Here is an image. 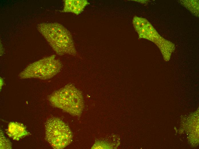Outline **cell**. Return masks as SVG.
Masks as SVG:
<instances>
[{
    "label": "cell",
    "mask_w": 199,
    "mask_h": 149,
    "mask_svg": "<svg viewBox=\"0 0 199 149\" xmlns=\"http://www.w3.org/2000/svg\"><path fill=\"white\" fill-rule=\"evenodd\" d=\"M48 99L54 107L74 116H80L84 107L81 92L71 84L54 92Z\"/></svg>",
    "instance_id": "obj_2"
},
{
    "label": "cell",
    "mask_w": 199,
    "mask_h": 149,
    "mask_svg": "<svg viewBox=\"0 0 199 149\" xmlns=\"http://www.w3.org/2000/svg\"><path fill=\"white\" fill-rule=\"evenodd\" d=\"M45 137L47 141L55 149H63L72 140V134L68 125L58 118L48 119L45 125Z\"/></svg>",
    "instance_id": "obj_4"
},
{
    "label": "cell",
    "mask_w": 199,
    "mask_h": 149,
    "mask_svg": "<svg viewBox=\"0 0 199 149\" xmlns=\"http://www.w3.org/2000/svg\"><path fill=\"white\" fill-rule=\"evenodd\" d=\"M62 67L55 55L44 57L28 65L19 74L21 79H50L57 74Z\"/></svg>",
    "instance_id": "obj_3"
},
{
    "label": "cell",
    "mask_w": 199,
    "mask_h": 149,
    "mask_svg": "<svg viewBox=\"0 0 199 149\" xmlns=\"http://www.w3.org/2000/svg\"><path fill=\"white\" fill-rule=\"evenodd\" d=\"M37 28L57 55L75 56L77 54L71 33L61 24L56 22L43 23L38 24Z\"/></svg>",
    "instance_id": "obj_1"
},
{
    "label": "cell",
    "mask_w": 199,
    "mask_h": 149,
    "mask_svg": "<svg viewBox=\"0 0 199 149\" xmlns=\"http://www.w3.org/2000/svg\"><path fill=\"white\" fill-rule=\"evenodd\" d=\"M133 24L140 38H144L151 41L157 46L164 40L146 19L137 16L134 17Z\"/></svg>",
    "instance_id": "obj_5"
},
{
    "label": "cell",
    "mask_w": 199,
    "mask_h": 149,
    "mask_svg": "<svg viewBox=\"0 0 199 149\" xmlns=\"http://www.w3.org/2000/svg\"><path fill=\"white\" fill-rule=\"evenodd\" d=\"M185 3H184V5L187 8L191 11L193 13H197L198 14V3L196 1H184ZM196 15L197 14H196Z\"/></svg>",
    "instance_id": "obj_8"
},
{
    "label": "cell",
    "mask_w": 199,
    "mask_h": 149,
    "mask_svg": "<svg viewBox=\"0 0 199 149\" xmlns=\"http://www.w3.org/2000/svg\"><path fill=\"white\" fill-rule=\"evenodd\" d=\"M63 12H71L77 15L80 14L89 3L86 0H64Z\"/></svg>",
    "instance_id": "obj_7"
},
{
    "label": "cell",
    "mask_w": 199,
    "mask_h": 149,
    "mask_svg": "<svg viewBox=\"0 0 199 149\" xmlns=\"http://www.w3.org/2000/svg\"><path fill=\"white\" fill-rule=\"evenodd\" d=\"M6 133L9 137L15 140H19L29 134L26 127L23 124L13 122L9 124Z\"/></svg>",
    "instance_id": "obj_6"
},
{
    "label": "cell",
    "mask_w": 199,
    "mask_h": 149,
    "mask_svg": "<svg viewBox=\"0 0 199 149\" xmlns=\"http://www.w3.org/2000/svg\"><path fill=\"white\" fill-rule=\"evenodd\" d=\"M11 144L9 141L0 132V149H11Z\"/></svg>",
    "instance_id": "obj_9"
},
{
    "label": "cell",
    "mask_w": 199,
    "mask_h": 149,
    "mask_svg": "<svg viewBox=\"0 0 199 149\" xmlns=\"http://www.w3.org/2000/svg\"><path fill=\"white\" fill-rule=\"evenodd\" d=\"M0 82H1V83H0V84H1V85H0V86H1V87L2 86V85H3V79H2L1 78V79H0Z\"/></svg>",
    "instance_id": "obj_10"
}]
</instances>
